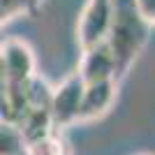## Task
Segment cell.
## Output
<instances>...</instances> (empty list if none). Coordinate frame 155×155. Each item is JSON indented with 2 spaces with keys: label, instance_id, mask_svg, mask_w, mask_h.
I'll use <instances>...</instances> for the list:
<instances>
[{
  "label": "cell",
  "instance_id": "cell-3",
  "mask_svg": "<svg viewBox=\"0 0 155 155\" xmlns=\"http://www.w3.org/2000/svg\"><path fill=\"white\" fill-rule=\"evenodd\" d=\"M111 21H114V0H86L77 23V39L81 51L107 42Z\"/></svg>",
  "mask_w": 155,
  "mask_h": 155
},
{
  "label": "cell",
  "instance_id": "cell-7",
  "mask_svg": "<svg viewBox=\"0 0 155 155\" xmlns=\"http://www.w3.org/2000/svg\"><path fill=\"white\" fill-rule=\"evenodd\" d=\"M26 155H65V143L60 137H56V132L49 137H42L37 141L28 143Z\"/></svg>",
  "mask_w": 155,
  "mask_h": 155
},
{
  "label": "cell",
  "instance_id": "cell-6",
  "mask_svg": "<svg viewBox=\"0 0 155 155\" xmlns=\"http://www.w3.org/2000/svg\"><path fill=\"white\" fill-rule=\"evenodd\" d=\"M116 95H118V79L86 84V95H84V107H81L79 123H91V120L102 118L114 107Z\"/></svg>",
  "mask_w": 155,
  "mask_h": 155
},
{
  "label": "cell",
  "instance_id": "cell-1",
  "mask_svg": "<svg viewBox=\"0 0 155 155\" xmlns=\"http://www.w3.org/2000/svg\"><path fill=\"white\" fill-rule=\"evenodd\" d=\"M148 32L150 23L139 14L134 0H114V21L107 44L116 58L118 79H123L137 63L139 53L148 42Z\"/></svg>",
  "mask_w": 155,
  "mask_h": 155
},
{
  "label": "cell",
  "instance_id": "cell-2",
  "mask_svg": "<svg viewBox=\"0 0 155 155\" xmlns=\"http://www.w3.org/2000/svg\"><path fill=\"white\" fill-rule=\"evenodd\" d=\"M86 95V81L81 72H72L53 88V102H51V116L56 130H65L70 125L79 123L81 107Z\"/></svg>",
  "mask_w": 155,
  "mask_h": 155
},
{
  "label": "cell",
  "instance_id": "cell-8",
  "mask_svg": "<svg viewBox=\"0 0 155 155\" xmlns=\"http://www.w3.org/2000/svg\"><path fill=\"white\" fill-rule=\"evenodd\" d=\"M35 0H0V14H2V23L12 21L21 14H28Z\"/></svg>",
  "mask_w": 155,
  "mask_h": 155
},
{
  "label": "cell",
  "instance_id": "cell-5",
  "mask_svg": "<svg viewBox=\"0 0 155 155\" xmlns=\"http://www.w3.org/2000/svg\"><path fill=\"white\" fill-rule=\"evenodd\" d=\"M77 70L81 72V77H84L86 84L118 79L116 58H114V53H111L107 42H104V44H97V46H91V49H84Z\"/></svg>",
  "mask_w": 155,
  "mask_h": 155
},
{
  "label": "cell",
  "instance_id": "cell-4",
  "mask_svg": "<svg viewBox=\"0 0 155 155\" xmlns=\"http://www.w3.org/2000/svg\"><path fill=\"white\" fill-rule=\"evenodd\" d=\"M2 84H28L37 77V58L32 46L23 39L9 37L0 49Z\"/></svg>",
  "mask_w": 155,
  "mask_h": 155
},
{
  "label": "cell",
  "instance_id": "cell-9",
  "mask_svg": "<svg viewBox=\"0 0 155 155\" xmlns=\"http://www.w3.org/2000/svg\"><path fill=\"white\" fill-rule=\"evenodd\" d=\"M137 9L150 26H155V0H134Z\"/></svg>",
  "mask_w": 155,
  "mask_h": 155
}]
</instances>
